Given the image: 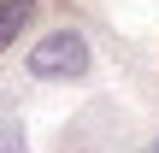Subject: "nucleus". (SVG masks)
I'll return each mask as SVG.
<instances>
[{"label": "nucleus", "mask_w": 159, "mask_h": 153, "mask_svg": "<svg viewBox=\"0 0 159 153\" xmlns=\"http://www.w3.org/2000/svg\"><path fill=\"white\" fill-rule=\"evenodd\" d=\"M89 35L83 29H47L35 47H30V77H41V83H77V77H89Z\"/></svg>", "instance_id": "obj_1"}, {"label": "nucleus", "mask_w": 159, "mask_h": 153, "mask_svg": "<svg viewBox=\"0 0 159 153\" xmlns=\"http://www.w3.org/2000/svg\"><path fill=\"white\" fill-rule=\"evenodd\" d=\"M0 153H30V142H24V124H18V118H6V124H0Z\"/></svg>", "instance_id": "obj_3"}, {"label": "nucleus", "mask_w": 159, "mask_h": 153, "mask_svg": "<svg viewBox=\"0 0 159 153\" xmlns=\"http://www.w3.org/2000/svg\"><path fill=\"white\" fill-rule=\"evenodd\" d=\"M35 6H41V0H0V53L35 24Z\"/></svg>", "instance_id": "obj_2"}, {"label": "nucleus", "mask_w": 159, "mask_h": 153, "mask_svg": "<svg viewBox=\"0 0 159 153\" xmlns=\"http://www.w3.org/2000/svg\"><path fill=\"white\" fill-rule=\"evenodd\" d=\"M148 153H159V142H153V147H148Z\"/></svg>", "instance_id": "obj_4"}]
</instances>
